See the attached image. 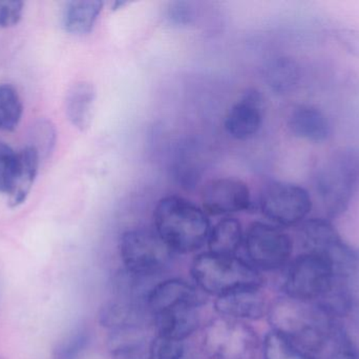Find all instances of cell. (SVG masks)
<instances>
[{"instance_id":"29","label":"cell","mask_w":359,"mask_h":359,"mask_svg":"<svg viewBox=\"0 0 359 359\" xmlns=\"http://www.w3.org/2000/svg\"><path fill=\"white\" fill-rule=\"evenodd\" d=\"M185 344L183 341L157 335L151 341L149 359H184Z\"/></svg>"},{"instance_id":"8","label":"cell","mask_w":359,"mask_h":359,"mask_svg":"<svg viewBox=\"0 0 359 359\" xmlns=\"http://www.w3.org/2000/svg\"><path fill=\"white\" fill-rule=\"evenodd\" d=\"M249 263L255 269L274 271L284 267L293 251L292 240L282 229L270 223L255 221L244 235Z\"/></svg>"},{"instance_id":"18","label":"cell","mask_w":359,"mask_h":359,"mask_svg":"<svg viewBox=\"0 0 359 359\" xmlns=\"http://www.w3.org/2000/svg\"><path fill=\"white\" fill-rule=\"evenodd\" d=\"M96 90L88 81H77L67 91L65 112L69 122L79 131L88 130L92 124L96 103Z\"/></svg>"},{"instance_id":"27","label":"cell","mask_w":359,"mask_h":359,"mask_svg":"<svg viewBox=\"0 0 359 359\" xmlns=\"http://www.w3.org/2000/svg\"><path fill=\"white\" fill-rule=\"evenodd\" d=\"M31 143L29 145L37 151L40 159L48 158L56 145V129L52 122L41 119L32 126Z\"/></svg>"},{"instance_id":"19","label":"cell","mask_w":359,"mask_h":359,"mask_svg":"<svg viewBox=\"0 0 359 359\" xmlns=\"http://www.w3.org/2000/svg\"><path fill=\"white\" fill-rule=\"evenodd\" d=\"M154 324L160 337L185 341L200 326L198 308H182L154 316Z\"/></svg>"},{"instance_id":"16","label":"cell","mask_w":359,"mask_h":359,"mask_svg":"<svg viewBox=\"0 0 359 359\" xmlns=\"http://www.w3.org/2000/svg\"><path fill=\"white\" fill-rule=\"evenodd\" d=\"M147 315L149 314L145 309L144 303L120 299L109 301L101 307L98 322L111 332L130 327H145Z\"/></svg>"},{"instance_id":"3","label":"cell","mask_w":359,"mask_h":359,"mask_svg":"<svg viewBox=\"0 0 359 359\" xmlns=\"http://www.w3.org/2000/svg\"><path fill=\"white\" fill-rule=\"evenodd\" d=\"M358 188L359 155L355 152L337 154L316 173V192L331 216L345 212Z\"/></svg>"},{"instance_id":"17","label":"cell","mask_w":359,"mask_h":359,"mask_svg":"<svg viewBox=\"0 0 359 359\" xmlns=\"http://www.w3.org/2000/svg\"><path fill=\"white\" fill-rule=\"evenodd\" d=\"M151 341L145 327L118 329L109 332L107 351L111 359H149Z\"/></svg>"},{"instance_id":"23","label":"cell","mask_w":359,"mask_h":359,"mask_svg":"<svg viewBox=\"0 0 359 359\" xmlns=\"http://www.w3.org/2000/svg\"><path fill=\"white\" fill-rule=\"evenodd\" d=\"M268 86L278 94H286L297 86L299 70L297 63L288 57L273 59L265 70Z\"/></svg>"},{"instance_id":"26","label":"cell","mask_w":359,"mask_h":359,"mask_svg":"<svg viewBox=\"0 0 359 359\" xmlns=\"http://www.w3.org/2000/svg\"><path fill=\"white\" fill-rule=\"evenodd\" d=\"M262 351L263 359H316L297 347L290 339L273 330L266 334Z\"/></svg>"},{"instance_id":"9","label":"cell","mask_w":359,"mask_h":359,"mask_svg":"<svg viewBox=\"0 0 359 359\" xmlns=\"http://www.w3.org/2000/svg\"><path fill=\"white\" fill-rule=\"evenodd\" d=\"M259 208L272 223L282 227H293L303 223L311 212V196L301 185L274 181L262 192Z\"/></svg>"},{"instance_id":"6","label":"cell","mask_w":359,"mask_h":359,"mask_svg":"<svg viewBox=\"0 0 359 359\" xmlns=\"http://www.w3.org/2000/svg\"><path fill=\"white\" fill-rule=\"evenodd\" d=\"M202 347L211 359H255L259 337L244 322L219 316L205 327Z\"/></svg>"},{"instance_id":"30","label":"cell","mask_w":359,"mask_h":359,"mask_svg":"<svg viewBox=\"0 0 359 359\" xmlns=\"http://www.w3.org/2000/svg\"><path fill=\"white\" fill-rule=\"evenodd\" d=\"M165 18L172 27H186L194 23L196 19V10L190 1H172L168 4Z\"/></svg>"},{"instance_id":"13","label":"cell","mask_w":359,"mask_h":359,"mask_svg":"<svg viewBox=\"0 0 359 359\" xmlns=\"http://www.w3.org/2000/svg\"><path fill=\"white\" fill-rule=\"evenodd\" d=\"M215 309L223 318L257 320L267 312V303L262 288L241 289L217 297Z\"/></svg>"},{"instance_id":"4","label":"cell","mask_w":359,"mask_h":359,"mask_svg":"<svg viewBox=\"0 0 359 359\" xmlns=\"http://www.w3.org/2000/svg\"><path fill=\"white\" fill-rule=\"evenodd\" d=\"M118 249L124 271L144 280L162 273L175 254L155 231L147 229L124 231Z\"/></svg>"},{"instance_id":"14","label":"cell","mask_w":359,"mask_h":359,"mask_svg":"<svg viewBox=\"0 0 359 359\" xmlns=\"http://www.w3.org/2000/svg\"><path fill=\"white\" fill-rule=\"evenodd\" d=\"M170 170L179 187L187 191L196 189L205 171V159L200 145L194 141L182 143L175 152Z\"/></svg>"},{"instance_id":"24","label":"cell","mask_w":359,"mask_h":359,"mask_svg":"<svg viewBox=\"0 0 359 359\" xmlns=\"http://www.w3.org/2000/svg\"><path fill=\"white\" fill-rule=\"evenodd\" d=\"M92 341L90 327L80 324L65 335L53 350L54 359H79Z\"/></svg>"},{"instance_id":"21","label":"cell","mask_w":359,"mask_h":359,"mask_svg":"<svg viewBox=\"0 0 359 359\" xmlns=\"http://www.w3.org/2000/svg\"><path fill=\"white\" fill-rule=\"evenodd\" d=\"M102 1L98 0H75L65 4L62 23L65 31L74 35L90 33L102 12Z\"/></svg>"},{"instance_id":"25","label":"cell","mask_w":359,"mask_h":359,"mask_svg":"<svg viewBox=\"0 0 359 359\" xmlns=\"http://www.w3.org/2000/svg\"><path fill=\"white\" fill-rule=\"evenodd\" d=\"M23 107L16 89L10 84H0V130L12 132L22 117Z\"/></svg>"},{"instance_id":"12","label":"cell","mask_w":359,"mask_h":359,"mask_svg":"<svg viewBox=\"0 0 359 359\" xmlns=\"http://www.w3.org/2000/svg\"><path fill=\"white\" fill-rule=\"evenodd\" d=\"M263 96L255 89H248L226 115V132L236 141H247L259 133L263 124Z\"/></svg>"},{"instance_id":"11","label":"cell","mask_w":359,"mask_h":359,"mask_svg":"<svg viewBox=\"0 0 359 359\" xmlns=\"http://www.w3.org/2000/svg\"><path fill=\"white\" fill-rule=\"evenodd\" d=\"M205 303L202 291L178 278L154 285L145 295L144 306L149 316L159 315L182 308H198Z\"/></svg>"},{"instance_id":"20","label":"cell","mask_w":359,"mask_h":359,"mask_svg":"<svg viewBox=\"0 0 359 359\" xmlns=\"http://www.w3.org/2000/svg\"><path fill=\"white\" fill-rule=\"evenodd\" d=\"M40 157L31 145L18 152V168L8 195V206L17 208L27 200L37 176Z\"/></svg>"},{"instance_id":"1","label":"cell","mask_w":359,"mask_h":359,"mask_svg":"<svg viewBox=\"0 0 359 359\" xmlns=\"http://www.w3.org/2000/svg\"><path fill=\"white\" fill-rule=\"evenodd\" d=\"M155 232L174 253L188 254L207 244L210 221L203 209L178 195L165 196L154 210Z\"/></svg>"},{"instance_id":"7","label":"cell","mask_w":359,"mask_h":359,"mask_svg":"<svg viewBox=\"0 0 359 359\" xmlns=\"http://www.w3.org/2000/svg\"><path fill=\"white\" fill-rule=\"evenodd\" d=\"M337 282L334 270L324 257L304 253L294 259L287 271L285 294L304 303H316Z\"/></svg>"},{"instance_id":"22","label":"cell","mask_w":359,"mask_h":359,"mask_svg":"<svg viewBox=\"0 0 359 359\" xmlns=\"http://www.w3.org/2000/svg\"><path fill=\"white\" fill-rule=\"evenodd\" d=\"M244 242V232L240 221L233 217H225L215 223L209 232L208 252L222 256H236Z\"/></svg>"},{"instance_id":"32","label":"cell","mask_w":359,"mask_h":359,"mask_svg":"<svg viewBox=\"0 0 359 359\" xmlns=\"http://www.w3.org/2000/svg\"><path fill=\"white\" fill-rule=\"evenodd\" d=\"M0 359H4V358H0Z\"/></svg>"},{"instance_id":"15","label":"cell","mask_w":359,"mask_h":359,"mask_svg":"<svg viewBox=\"0 0 359 359\" xmlns=\"http://www.w3.org/2000/svg\"><path fill=\"white\" fill-rule=\"evenodd\" d=\"M288 128L297 138L323 143L331 135V124L320 110L311 105H299L289 114Z\"/></svg>"},{"instance_id":"28","label":"cell","mask_w":359,"mask_h":359,"mask_svg":"<svg viewBox=\"0 0 359 359\" xmlns=\"http://www.w3.org/2000/svg\"><path fill=\"white\" fill-rule=\"evenodd\" d=\"M18 168V152L0 141V193L8 194Z\"/></svg>"},{"instance_id":"10","label":"cell","mask_w":359,"mask_h":359,"mask_svg":"<svg viewBox=\"0 0 359 359\" xmlns=\"http://www.w3.org/2000/svg\"><path fill=\"white\" fill-rule=\"evenodd\" d=\"M203 210L211 216H224L248 210L250 190L246 183L234 177L211 179L203 187Z\"/></svg>"},{"instance_id":"2","label":"cell","mask_w":359,"mask_h":359,"mask_svg":"<svg viewBox=\"0 0 359 359\" xmlns=\"http://www.w3.org/2000/svg\"><path fill=\"white\" fill-rule=\"evenodd\" d=\"M190 273L202 292L217 297L241 289L263 288L264 285L259 270L244 259L210 252L194 259Z\"/></svg>"},{"instance_id":"31","label":"cell","mask_w":359,"mask_h":359,"mask_svg":"<svg viewBox=\"0 0 359 359\" xmlns=\"http://www.w3.org/2000/svg\"><path fill=\"white\" fill-rule=\"evenodd\" d=\"M22 1L6 0L0 1V27H11L20 21L23 13Z\"/></svg>"},{"instance_id":"5","label":"cell","mask_w":359,"mask_h":359,"mask_svg":"<svg viewBox=\"0 0 359 359\" xmlns=\"http://www.w3.org/2000/svg\"><path fill=\"white\" fill-rule=\"evenodd\" d=\"M302 244L307 252L324 257L344 280L354 275L358 268V255L344 242L332 223L326 219L304 221L299 229Z\"/></svg>"}]
</instances>
